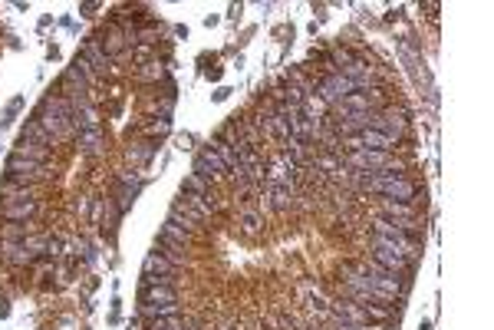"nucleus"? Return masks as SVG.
Returning a JSON list of instances; mask_svg holds the SVG:
<instances>
[{"label":"nucleus","instance_id":"f257e3e1","mask_svg":"<svg viewBox=\"0 0 494 330\" xmlns=\"http://www.w3.org/2000/svg\"><path fill=\"white\" fill-rule=\"evenodd\" d=\"M33 122H40L50 139H69L73 136V103L66 96H44Z\"/></svg>","mask_w":494,"mask_h":330},{"label":"nucleus","instance_id":"f03ea898","mask_svg":"<svg viewBox=\"0 0 494 330\" xmlns=\"http://www.w3.org/2000/svg\"><path fill=\"white\" fill-rule=\"evenodd\" d=\"M7 178L11 182H20V185H40L46 176H50V165L36 162V159H27L20 152H11L7 155Z\"/></svg>","mask_w":494,"mask_h":330},{"label":"nucleus","instance_id":"7ed1b4c3","mask_svg":"<svg viewBox=\"0 0 494 330\" xmlns=\"http://www.w3.org/2000/svg\"><path fill=\"white\" fill-rule=\"evenodd\" d=\"M194 176H201L204 182H225L231 172H227V165L221 162V155H218L211 145H204V149H198V155H194Z\"/></svg>","mask_w":494,"mask_h":330},{"label":"nucleus","instance_id":"20e7f679","mask_svg":"<svg viewBox=\"0 0 494 330\" xmlns=\"http://www.w3.org/2000/svg\"><path fill=\"white\" fill-rule=\"evenodd\" d=\"M178 271L175 264H168L159 251H149L142 261V284H172V275Z\"/></svg>","mask_w":494,"mask_h":330},{"label":"nucleus","instance_id":"39448f33","mask_svg":"<svg viewBox=\"0 0 494 330\" xmlns=\"http://www.w3.org/2000/svg\"><path fill=\"white\" fill-rule=\"evenodd\" d=\"M369 129H376V132H386V136H392V139H402L408 132V119H406V112L402 110H379L373 112V122H369Z\"/></svg>","mask_w":494,"mask_h":330},{"label":"nucleus","instance_id":"423d86ee","mask_svg":"<svg viewBox=\"0 0 494 330\" xmlns=\"http://www.w3.org/2000/svg\"><path fill=\"white\" fill-rule=\"evenodd\" d=\"M349 93H356V86H353V79H346L343 73H330V77H326L320 86H316V96L326 103V110H330V106H336L340 99H346Z\"/></svg>","mask_w":494,"mask_h":330},{"label":"nucleus","instance_id":"0eeeda50","mask_svg":"<svg viewBox=\"0 0 494 330\" xmlns=\"http://www.w3.org/2000/svg\"><path fill=\"white\" fill-rule=\"evenodd\" d=\"M412 221H389V218H376L373 221V231L379 238H396V242H419L412 231H408Z\"/></svg>","mask_w":494,"mask_h":330},{"label":"nucleus","instance_id":"6e6552de","mask_svg":"<svg viewBox=\"0 0 494 330\" xmlns=\"http://www.w3.org/2000/svg\"><path fill=\"white\" fill-rule=\"evenodd\" d=\"M79 56L86 60L89 66H93V73H106L109 66H112V60L106 56V50H102V44H99L96 37H89V40H83V50H79Z\"/></svg>","mask_w":494,"mask_h":330},{"label":"nucleus","instance_id":"1a4fd4ad","mask_svg":"<svg viewBox=\"0 0 494 330\" xmlns=\"http://www.w3.org/2000/svg\"><path fill=\"white\" fill-rule=\"evenodd\" d=\"M330 314L340 317L343 324H353V327H366L369 324V314L356 301H336V304H330Z\"/></svg>","mask_w":494,"mask_h":330},{"label":"nucleus","instance_id":"9d476101","mask_svg":"<svg viewBox=\"0 0 494 330\" xmlns=\"http://www.w3.org/2000/svg\"><path fill=\"white\" fill-rule=\"evenodd\" d=\"M139 297H142V304H175L178 301L172 284H142Z\"/></svg>","mask_w":494,"mask_h":330},{"label":"nucleus","instance_id":"9b49d317","mask_svg":"<svg viewBox=\"0 0 494 330\" xmlns=\"http://www.w3.org/2000/svg\"><path fill=\"white\" fill-rule=\"evenodd\" d=\"M36 211H40V205H36V198H33V202H13V205H4L0 215H4L7 221H13V225H20V221L36 218Z\"/></svg>","mask_w":494,"mask_h":330},{"label":"nucleus","instance_id":"f8f14e48","mask_svg":"<svg viewBox=\"0 0 494 330\" xmlns=\"http://www.w3.org/2000/svg\"><path fill=\"white\" fill-rule=\"evenodd\" d=\"M73 126L79 132L99 129V110L93 106V103H79V106H73Z\"/></svg>","mask_w":494,"mask_h":330},{"label":"nucleus","instance_id":"ddd939ff","mask_svg":"<svg viewBox=\"0 0 494 330\" xmlns=\"http://www.w3.org/2000/svg\"><path fill=\"white\" fill-rule=\"evenodd\" d=\"M76 149L86 155H99L102 149H106V136H102V129H86L76 136Z\"/></svg>","mask_w":494,"mask_h":330},{"label":"nucleus","instance_id":"4468645a","mask_svg":"<svg viewBox=\"0 0 494 330\" xmlns=\"http://www.w3.org/2000/svg\"><path fill=\"white\" fill-rule=\"evenodd\" d=\"M379 211H382V218H389V221H412L415 218V209H412V205L392 202V198H382V202H379Z\"/></svg>","mask_w":494,"mask_h":330},{"label":"nucleus","instance_id":"2eb2a0df","mask_svg":"<svg viewBox=\"0 0 494 330\" xmlns=\"http://www.w3.org/2000/svg\"><path fill=\"white\" fill-rule=\"evenodd\" d=\"M0 258L7 264H30L36 254L27 251V244L23 242H0Z\"/></svg>","mask_w":494,"mask_h":330},{"label":"nucleus","instance_id":"dca6fc26","mask_svg":"<svg viewBox=\"0 0 494 330\" xmlns=\"http://www.w3.org/2000/svg\"><path fill=\"white\" fill-rule=\"evenodd\" d=\"M155 251L165 258L168 264H175V268H182V264H188V248H182V244H172V242H161L159 238V248Z\"/></svg>","mask_w":494,"mask_h":330},{"label":"nucleus","instance_id":"f3484780","mask_svg":"<svg viewBox=\"0 0 494 330\" xmlns=\"http://www.w3.org/2000/svg\"><path fill=\"white\" fill-rule=\"evenodd\" d=\"M182 314V304H142V317L149 320H159V317H178Z\"/></svg>","mask_w":494,"mask_h":330},{"label":"nucleus","instance_id":"a211bd4d","mask_svg":"<svg viewBox=\"0 0 494 330\" xmlns=\"http://www.w3.org/2000/svg\"><path fill=\"white\" fill-rule=\"evenodd\" d=\"M159 238H161V242L182 244V248H188V244H192V235H188L185 228H178L175 221H165V225H161V235H159Z\"/></svg>","mask_w":494,"mask_h":330},{"label":"nucleus","instance_id":"6ab92c4d","mask_svg":"<svg viewBox=\"0 0 494 330\" xmlns=\"http://www.w3.org/2000/svg\"><path fill=\"white\" fill-rule=\"evenodd\" d=\"M13 152H20V155H27V159H36V162H50V152H46V145H40V143H30V139H23L20 136V143H17V149Z\"/></svg>","mask_w":494,"mask_h":330},{"label":"nucleus","instance_id":"aec40b11","mask_svg":"<svg viewBox=\"0 0 494 330\" xmlns=\"http://www.w3.org/2000/svg\"><path fill=\"white\" fill-rule=\"evenodd\" d=\"M264 198H270L274 202V209H291L293 205V188H283V185H267V195Z\"/></svg>","mask_w":494,"mask_h":330},{"label":"nucleus","instance_id":"412c9836","mask_svg":"<svg viewBox=\"0 0 494 330\" xmlns=\"http://www.w3.org/2000/svg\"><path fill=\"white\" fill-rule=\"evenodd\" d=\"M182 195H201V198H208V195H211V182H204L201 176H194V172H192V176L182 182Z\"/></svg>","mask_w":494,"mask_h":330},{"label":"nucleus","instance_id":"4be33fe9","mask_svg":"<svg viewBox=\"0 0 494 330\" xmlns=\"http://www.w3.org/2000/svg\"><path fill=\"white\" fill-rule=\"evenodd\" d=\"M211 149L221 155V162L227 165V172H234L237 165H241V159H237V149H234V145H227V143H221V139H215V143H211Z\"/></svg>","mask_w":494,"mask_h":330},{"label":"nucleus","instance_id":"5701e85b","mask_svg":"<svg viewBox=\"0 0 494 330\" xmlns=\"http://www.w3.org/2000/svg\"><path fill=\"white\" fill-rule=\"evenodd\" d=\"M152 155H155V143H135V145H129V159L132 162H139V165H145L152 159Z\"/></svg>","mask_w":494,"mask_h":330},{"label":"nucleus","instance_id":"b1692460","mask_svg":"<svg viewBox=\"0 0 494 330\" xmlns=\"http://www.w3.org/2000/svg\"><path fill=\"white\" fill-rule=\"evenodd\" d=\"M23 139H30V143H40V145H50L53 139L46 136V129L40 122H27V129H23Z\"/></svg>","mask_w":494,"mask_h":330},{"label":"nucleus","instance_id":"393cba45","mask_svg":"<svg viewBox=\"0 0 494 330\" xmlns=\"http://www.w3.org/2000/svg\"><path fill=\"white\" fill-rule=\"evenodd\" d=\"M260 225H264V218H260L258 211H251V209H244V211H241V228H244L247 235H258V231H260Z\"/></svg>","mask_w":494,"mask_h":330},{"label":"nucleus","instance_id":"a878e982","mask_svg":"<svg viewBox=\"0 0 494 330\" xmlns=\"http://www.w3.org/2000/svg\"><path fill=\"white\" fill-rule=\"evenodd\" d=\"M149 330H185V320L182 317H159V320H152Z\"/></svg>","mask_w":494,"mask_h":330},{"label":"nucleus","instance_id":"bb28decb","mask_svg":"<svg viewBox=\"0 0 494 330\" xmlns=\"http://www.w3.org/2000/svg\"><path fill=\"white\" fill-rule=\"evenodd\" d=\"M168 129H172V122L165 119V116H159L155 122H149V126H145V132H149V136H165Z\"/></svg>","mask_w":494,"mask_h":330},{"label":"nucleus","instance_id":"cd10ccee","mask_svg":"<svg viewBox=\"0 0 494 330\" xmlns=\"http://www.w3.org/2000/svg\"><path fill=\"white\" fill-rule=\"evenodd\" d=\"M139 77L142 79H161V77H165V70H161L159 63H145V70H142Z\"/></svg>","mask_w":494,"mask_h":330},{"label":"nucleus","instance_id":"c85d7f7f","mask_svg":"<svg viewBox=\"0 0 494 330\" xmlns=\"http://www.w3.org/2000/svg\"><path fill=\"white\" fill-rule=\"evenodd\" d=\"M149 56H152L149 46H139V50H135V63H149Z\"/></svg>","mask_w":494,"mask_h":330},{"label":"nucleus","instance_id":"c756f323","mask_svg":"<svg viewBox=\"0 0 494 330\" xmlns=\"http://www.w3.org/2000/svg\"><path fill=\"white\" fill-rule=\"evenodd\" d=\"M17 110H20V99H13V103H11V116H13ZM7 126H11V119H0V132L7 129Z\"/></svg>","mask_w":494,"mask_h":330},{"label":"nucleus","instance_id":"7c9ffc66","mask_svg":"<svg viewBox=\"0 0 494 330\" xmlns=\"http://www.w3.org/2000/svg\"><path fill=\"white\" fill-rule=\"evenodd\" d=\"M7 314H11V304H7V301L0 297V317H7Z\"/></svg>","mask_w":494,"mask_h":330},{"label":"nucleus","instance_id":"2f4dec72","mask_svg":"<svg viewBox=\"0 0 494 330\" xmlns=\"http://www.w3.org/2000/svg\"><path fill=\"white\" fill-rule=\"evenodd\" d=\"M227 93H231V89H227V86H221V89H218V93H215V99H218V103H221V99H227Z\"/></svg>","mask_w":494,"mask_h":330}]
</instances>
